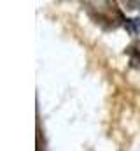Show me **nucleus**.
Returning a JSON list of instances; mask_svg holds the SVG:
<instances>
[{"instance_id":"1","label":"nucleus","mask_w":140,"mask_h":151,"mask_svg":"<svg viewBox=\"0 0 140 151\" xmlns=\"http://www.w3.org/2000/svg\"><path fill=\"white\" fill-rule=\"evenodd\" d=\"M126 28H128L131 34L140 32V19H128V21H126Z\"/></svg>"}]
</instances>
